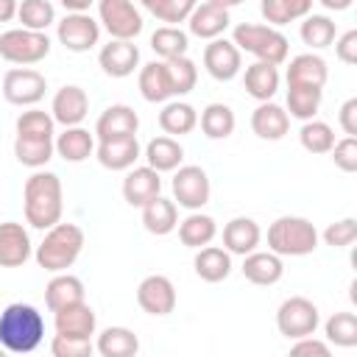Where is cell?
Segmentation results:
<instances>
[{
	"label": "cell",
	"mask_w": 357,
	"mask_h": 357,
	"mask_svg": "<svg viewBox=\"0 0 357 357\" xmlns=\"http://www.w3.org/2000/svg\"><path fill=\"white\" fill-rule=\"evenodd\" d=\"M31 257L28 229L17 220L0 223V268H20Z\"/></svg>",
	"instance_id": "d6986e66"
},
{
	"label": "cell",
	"mask_w": 357,
	"mask_h": 357,
	"mask_svg": "<svg viewBox=\"0 0 357 357\" xmlns=\"http://www.w3.org/2000/svg\"><path fill=\"white\" fill-rule=\"evenodd\" d=\"M318 248V229L298 215L276 218L268 226V251L279 257H307Z\"/></svg>",
	"instance_id": "277c9868"
},
{
	"label": "cell",
	"mask_w": 357,
	"mask_h": 357,
	"mask_svg": "<svg viewBox=\"0 0 357 357\" xmlns=\"http://www.w3.org/2000/svg\"><path fill=\"white\" fill-rule=\"evenodd\" d=\"M198 6V0H165V6L159 8L156 20L167 22V25H178L187 22V17L192 14V8Z\"/></svg>",
	"instance_id": "f907efd6"
},
{
	"label": "cell",
	"mask_w": 357,
	"mask_h": 357,
	"mask_svg": "<svg viewBox=\"0 0 357 357\" xmlns=\"http://www.w3.org/2000/svg\"><path fill=\"white\" fill-rule=\"evenodd\" d=\"M354 240H357V220L354 218L335 220L324 229V243L332 248H349Z\"/></svg>",
	"instance_id": "7dc6e473"
},
{
	"label": "cell",
	"mask_w": 357,
	"mask_h": 357,
	"mask_svg": "<svg viewBox=\"0 0 357 357\" xmlns=\"http://www.w3.org/2000/svg\"><path fill=\"white\" fill-rule=\"evenodd\" d=\"M178 240L187 245V248H204V245H209L212 240H215V234H218V223H215V218H209V215H204V212H190L184 220H178Z\"/></svg>",
	"instance_id": "d6a6232c"
},
{
	"label": "cell",
	"mask_w": 357,
	"mask_h": 357,
	"mask_svg": "<svg viewBox=\"0 0 357 357\" xmlns=\"http://www.w3.org/2000/svg\"><path fill=\"white\" fill-rule=\"evenodd\" d=\"M298 139H301V148L310 151V153H329L332 145H335V131L329 123L324 120H304L301 131H298Z\"/></svg>",
	"instance_id": "7bdbcfd3"
},
{
	"label": "cell",
	"mask_w": 357,
	"mask_h": 357,
	"mask_svg": "<svg viewBox=\"0 0 357 357\" xmlns=\"http://www.w3.org/2000/svg\"><path fill=\"white\" fill-rule=\"evenodd\" d=\"M47 92V81L39 70L14 67L3 75V98L11 106H36Z\"/></svg>",
	"instance_id": "30bf717a"
},
{
	"label": "cell",
	"mask_w": 357,
	"mask_h": 357,
	"mask_svg": "<svg viewBox=\"0 0 357 357\" xmlns=\"http://www.w3.org/2000/svg\"><path fill=\"white\" fill-rule=\"evenodd\" d=\"M98 22L112 39H134L145 25L134 0H98Z\"/></svg>",
	"instance_id": "ba28073f"
},
{
	"label": "cell",
	"mask_w": 357,
	"mask_h": 357,
	"mask_svg": "<svg viewBox=\"0 0 357 357\" xmlns=\"http://www.w3.org/2000/svg\"><path fill=\"white\" fill-rule=\"evenodd\" d=\"M324 335L332 346H340V349L357 346V315L354 312H335L324 324Z\"/></svg>",
	"instance_id": "ee69618b"
},
{
	"label": "cell",
	"mask_w": 357,
	"mask_h": 357,
	"mask_svg": "<svg viewBox=\"0 0 357 357\" xmlns=\"http://www.w3.org/2000/svg\"><path fill=\"white\" fill-rule=\"evenodd\" d=\"M45 337V318L36 307L14 301L0 312V346L11 354H31Z\"/></svg>",
	"instance_id": "7a4b0ae2"
},
{
	"label": "cell",
	"mask_w": 357,
	"mask_h": 357,
	"mask_svg": "<svg viewBox=\"0 0 357 357\" xmlns=\"http://www.w3.org/2000/svg\"><path fill=\"white\" fill-rule=\"evenodd\" d=\"M298 33H301L304 45H310L312 50H324V47H329L335 42L337 28H335V20H329L326 14H307L301 28H298Z\"/></svg>",
	"instance_id": "f35d334b"
},
{
	"label": "cell",
	"mask_w": 357,
	"mask_h": 357,
	"mask_svg": "<svg viewBox=\"0 0 357 357\" xmlns=\"http://www.w3.org/2000/svg\"><path fill=\"white\" fill-rule=\"evenodd\" d=\"M53 153H56V145H53L50 137H22V134H17V139H14V156L25 167L39 170L53 159Z\"/></svg>",
	"instance_id": "e575fe53"
},
{
	"label": "cell",
	"mask_w": 357,
	"mask_h": 357,
	"mask_svg": "<svg viewBox=\"0 0 357 357\" xmlns=\"http://www.w3.org/2000/svg\"><path fill=\"white\" fill-rule=\"evenodd\" d=\"M95 351L100 357H134L139 351V337L126 326H106L98 335Z\"/></svg>",
	"instance_id": "836d02e7"
},
{
	"label": "cell",
	"mask_w": 357,
	"mask_h": 357,
	"mask_svg": "<svg viewBox=\"0 0 357 357\" xmlns=\"http://www.w3.org/2000/svg\"><path fill=\"white\" fill-rule=\"evenodd\" d=\"M17 134L22 137H50L56 134V120L53 114L42 112V109H28L17 117Z\"/></svg>",
	"instance_id": "bcb514c9"
},
{
	"label": "cell",
	"mask_w": 357,
	"mask_h": 357,
	"mask_svg": "<svg viewBox=\"0 0 357 357\" xmlns=\"http://www.w3.org/2000/svg\"><path fill=\"white\" fill-rule=\"evenodd\" d=\"M84 248V231L75 223H56L45 231V240L36 245V265L50 271V273H61L67 271L78 254Z\"/></svg>",
	"instance_id": "3957f363"
},
{
	"label": "cell",
	"mask_w": 357,
	"mask_h": 357,
	"mask_svg": "<svg viewBox=\"0 0 357 357\" xmlns=\"http://www.w3.org/2000/svg\"><path fill=\"white\" fill-rule=\"evenodd\" d=\"M92 3H95V0H61V6H64L67 11H86Z\"/></svg>",
	"instance_id": "9f6ffc18"
},
{
	"label": "cell",
	"mask_w": 357,
	"mask_h": 357,
	"mask_svg": "<svg viewBox=\"0 0 357 357\" xmlns=\"http://www.w3.org/2000/svg\"><path fill=\"white\" fill-rule=\"evenodd\" d=\"M50 114H53V120L61 123L64 128H67V126H81L84 117L89 114V95H86L78 84H67V86H61V89L53 95Z\"/></svg>",
	"instance_id": "9a60e30c"
},
{
	"label": "cell",
	"mask_w": 357,
	"mask_h": 357,
	"mask_svg": "<svg viewBox=\"0 0 357 357\" xmlns=\"http://www.w3.org/2000/svg\"><path fill=\"white\" fill-rule=\"evenodd\" d=\"M17 0H0V22H11L17 17Z\"/></svg>",
	"instance_id": "11a10c76"
},
{
	"label": "cell",
	"mask_w": 357,
	"mask_h": 357,
	"mask_svg": "<svg viewBox=\"0 0 357 357\" xmlns=\"http://www.w3.org/2000/svg\"><path fill=\"white\" fill-rule=\"evenodd\" d=\"M229 8L212 6V3H201L192 8V14L187 17V28L192 36L198 39H218L226 28H229Z\"/></svg>",
	"instance_id": "d4e9b609"
},
{
	"label": "cell",
	"mask_w": 357,
	"mask_h": 357,
	"mask_svg": "<svg viewBox=\"0 0 357 357\" xmlns=\"http://www.w3.org/2000/svg\"><path fill=\"white\" fill-rule=\"evenodd\" d=\"M251 131L259 139H268V142L282 139L290 131V114H287V109H282L273 100H262L251 112Z\"/></svg>",
	"instance_id": "44dd1931"
},
{
	"label": "cell",
	"mask_w": 357,
	"mask_h": 357,
	"mask_svg": "<svg viewBox=\"0 0 357 357\" xmlns=\"http://www.w3.org/2000/svg\"><path fill=\"white\" fill-rule=\"evenodd\" d=\"M284 78H287V86H318V89H324V84L329 78V67L315 53H298V56L290 59Z\"/></svg>",
	"instance_id": "7402d4cb"
},
{
	"label": "cell",
	"mask_w": 357,
	"mask_h": 357,
	"mask_svg": "<svg viewBox=\"0 0 357 357\" xmlns=\"http://www.w3.org/2000/svg\"><path fill=\"white\" fill-rule=\"evenodd\" d=\"M137 3H142V6H145L151 14H153V17H156V14H159V8L165 6V0H137Z\"/></svg>",
	"instance_id": "680465c9"
},
{
	"label": "cell",
	"mask_w": 357,
	"mask_h": 357,
	"mask_svg": "<svg viewBox=\"0 0 357 357\" xmlns=\"http://www.w3.org/2000/svg\"><path fill=\"white\" fill-rule=\"evenodd\" d=\"M3 351H6V349H3V346H0V354H3Z\"/></svg>",
	"instance_id": "94428289"
},
{
	"label": "cell",
	"mask_w": 357,
	"mask_h": 357,
	"mask_svg": "<svg viewBox=\"0 0 357 357\" xmlns=\"http://www.w3.org/2000/svg\"><path fill=\"white\" fill-rule=\"evenodd\" d=\"M201 131H204V137H209V139H226V137H231V131H234V112H231V106H226V103H209L204 112H201Z\"/></svg>",
	"instance_id": "60d3db41"
},
{
	"label": "cell",
	"mask_w": 357,
	"mask_h": 357,
	"mask_svg": "<svg viewBox=\"0 0 357 357\" xmlns=\"http://www.w3.org/2000/svg\"><path fill=\"white\" fill-rule=\"evenodd\" d=\"M231 42L237 45V50L251 53L257 61H268V64H284L287 53H290V42L287 36L273 28V25H257V22H240L231 33Z\"/></svg>",
	"instance_id": "5b68a950"
},
{
	"label": "cell",
	"mask_w": 357,
	"mask_h": 357,
	"mask_svg": "<svg viewBox=\"0 0 357 357\" xmlns=\"http://www.w3.org/2000/svg\"><path fill=\"white\" fill-rule=\"evenodd\" d=\"M243 276L251 282V284H259V287H268V284H276L282 276H284V265H282V257L273 254V251H251L243 257Z\"/></svg>",
	"instance_id": "cb8c5ba5"
},
{
	"label": "cell",
	"mask_w": 357,
	"mask_h": 357,
	"mask_svg": "<svg viewBox=\"0 0 357 357\" xmlns=\"http://www.w3.org/2000/svg\"><path fill=\"white\" fill-rule=\"evenodd\" d=\"M332 162L335 167H340L343 173H354L357 170V137H343L332 145Z\"/></svg>",
	"instance_id": "681fc988"
},
{
	"label": "cell",
	"mask_w": 357,
	"mask_h": 357,
	"mask_svg": "<svg viewBox=\"0 0 357 357\" xmlns=\"http://www.w3.org/2000/svg\"><path fill=\"white\" fill-rule=\"evenodd\" d=\"M17 20L22 22V28L45 31L47 25L56 22V8L50 0H22L17 6Z\"/></svg>",
	"instance_id": "f6af8a7d"
},
{
	"label": "cell",
	"mask_w": 357,
	"mask_h": 357,
	"mask_svg": "<svg viewBox=\"0 0 357 357\" xmlns=\"http://www.w3.org/2000/svg\"><path fill=\"white\" fill-rule=\"evenodd\" d=\"M324 8H329V11H346L354 0H318Z\"/></svg>",
	"instance_id": "6f0895ef"
},
{
	"label": "cell",
	"mask_w": 357,
	"mask_h": 357,
	"mask_svg": "<svg viewBox=\"0 0 357 357\" xmlns=\"http://www.w3.org/2000/svg\"><path fill=\"white\" fill-rule=\"evenodd\" d=\"M262 240V231H259V223L254 218H231L226 226H223V248L229 254H237V257H245L251 254Z\"/></svg>",
	"instance_id": "603a6c76"
},
{
	"label": "cell",
	"mask_w": 357,
	"mask_h": 357,
	"mask_svg": "<svg viewBox=\"0 0 357 357\" xmlns=\"http://www.w3.org/2000/svg\"><path fill=\"white\" fill-rule=\"evenodd\" d=\"M162 192V178L153 167L142 165V167H128L126 178H123V198L128 206H145L151 198H156Z\"/></svg>",
	"instance_id": "e0dca14e"
},
{
	"label": "cell",
	"mask_w": 357,
	"mask_h": 357,
	"mask_svg": "<svg viewBox=\"0 0 357 357\" xmlns=\"http://www.w3.org/2000/svg\"><path fill=\"white\" fill-rule=\"evenodd\" d=\"M22 209H25L28 226L42 229V231L56 226L61 220V212H64L61 178L50 170L31 173L25 178V187H22Z\"/></svg>",
	"instance_id": "6da1fadb"
},
{
	"label": "cell",
	"mask_w": 357,
	"mask_h": 357,
	"mask_svg": "<svg viewBox=\"0 0 357 357\" xmlns=\"http://www.w3.org/2000/svg\"><path fill=\"white\" fill-rule=\"evenodd\" d=\"M53 145H56V153H59L64 162L78 165V162H84V159H89V156L95 153V134H89V131L81 128V126H67V128L53 139Z\"/></svg>",
	"instance_id": "484cf974"
},
{
	"label": "cell",
	"mask_w": 357,
	"mask_h": 357,
	"mask_svg": "<svg viewBox=\"0 0 357 357\" xmlns=\"http://www.w3.org/2000/svg\"><path fill=\"white\" fill-rule=\"evenodd\" d=\"M165 73H167V81H170V92L176 98L181 95H190L198 84V67L190 56H176V59H167L165 61Z\"/></svg>",
	"instance_id": "ab89813d"
},
{
	"label": "cell",
	"mask_w": 357,
	"mask_h": 357,
	"mask_svg": "<svg viewBox=\"0 0 357 357\" xmlns=\"http://www.w3.org/2000/svg\"><path fill=\"white\" fill-rule=\"evenodd\" d=\"M142 226H145V231H151L156 237L170 234L178 226V206H176V201L162 198V192L156 198H151L142 206Z\"/></svg>",
	"instance_id": "83f0119b"
},
{
	"label": "cell",
	"mask_w": 357,
	"mask_h": 357,
	"mask_svg": "<svg viewBox=\"0 0 357 357\" xmlns=\"http://www.w3.org/2000/svg\"><path fill=\"white\" fill-rule=\"evenodd\" d=\"M243 86L259 103L262 100H273V95L279 89V70H276V64H268V61L248 64L245 73H243Z\"/></svg>",
	"instance_id": "4316f807"
},
{
	"label": "cell",
	"mask_w": 357,
	"mask_h": 357,
	"mask_svg": "<svg viewBox=\"0 0 357 357\" xmlns=\"http://www.w3.org/2000/svg\"><path fill=\"white\" fill-rule=\"evenodd\" d=\"M335 56L343 64H357V31H346L335 39Z\"/></svg>",
	"instance_id": "816d5d0a"
},
{
	"label": "cell",
	"mask_w": 357,
	"mask_h": 357,
	"mask_svg": "<svg viewBox=\"0 0 357 357\" xmlns=\"http://www.w3.org/2000/svg\"><path fill=\"white\" fill-rule=\"evenodd\" d=\"M98 64L109 78H128L139 67V47L134 39H109L98 53Z\"/></svg>",
	"instance_id": "5bb4252c"
},
{
	"label": "cell",
	"mask_w": 357,
	"mask_h": 357,
	"mask_svg": "<svg viewBox=\"0 0 357 357\" xmlns=\"http://www.w3.org/2000/svg\"><path fill=\"white\" fill-rule=\"evenodd\" d=\"M170 190H173V201L178 206L195 212V209H201L209 201L212 184H209V176H206L204 167H198V165H178L176 173H173Z\"/></svg>",
	"instance_id": "9c48e42d"
},
{
	"label": "cell",
	"mask_w": 357,
	"mask_h": 357,
	"mask_svg": "<svg viewBox=\"0 0 357 357\" xmlns=\"http://www.w3.org/2000/svg\"><path fill=\"white\" fill-rule=\"evenodd\" d=\"M337 120H340V128L346 131V137H357V98H349L340 106Z\"/></svg>",
	"instance_id": "db71d44e"
},
{
	"label": "cell",
	"mask_w": 357,
	"mask_h": 357,
	"mask_svg": "<svg viewBox=\"0 0 357 357\" xmlns=\"http://www.w3.org/2000/svg\"><path fill=\"white\" fill-rule=\"evenodd\" d=\"M137 304L148 315H156V318L170 315L176 310V287H173V282L167 276H162V273L145 276L139 282V287H137Z\"/></svg>",
	"instance_id": "4fadbf2b"
},
{
	"label": "cell",
	"mask_w": 357,
	"mask_h": 357,
	"mask_svg": "<svg viewBox=\"0 0 357 357\" xmlns=\"http://www.w3.org/2000/svg\"><path fill=\"white\" fill-rule=\"evenodd\" d=\"M139 128V117L131 106L126 103H112L103 109V114L95 123V137L98 139H120V137H134Z\"/></svg>",
	"instance_id": "2e32d148"
},
{
	"label": "cell",
	"mask_w": 357,
	"mask_h": 357,
	"mask_svg": "<svg viewBox=\"0 0 357 357\" xmlns=\"http://www.w3.org/2000/svg\"><path fill=\"white\" fill-rule=\"evenodd\" d=\"M259 11H262V17H265L268 25L279 28V25L304 20L312 11V0H262L259 3Z\"/></svg>",
	"instance_id": "8d00e7d4"
},
{
	"label": "cell",
	"mask_w": 357,
	"mask_h": 357,
	"mask_svg": "<svg viewBox=\"0 0 357 357\" xmlns=\"http://www.w3.org/2000/svg\"><path fill=\"white\" fill-rule=\"evenodd\" d=\"M204 70L215 81H231L243 70V50H237L231 39H209L204 47Z\"/></svg>",
	"instance_id": "7c38bea8"
},
{
	"label": "cell",
	"mask_w": 357,
	"mask_h": 357,
	"mask_svg": "<svg viewBox=\"0 0 357 357\" xmlns=\"http://www.w3.org/2000/svg\"><path fill=\"white\" fill-rule=\"evenodd\" d=\"M78 301H84V282L78 276L61 271V273H56L47 282V287H45V304H47L50 312H56L61 307H70V304H78Z\"/></svg>",
	"instance_id": "f546056e"
},
{
	"label": "cell",
	"mask_w": 357,
	"mask_h": 357,
	"mask_svg": "<svg viewBox=\"0 0 357 357\" xmlns=\"http://www.w3.org/2000/svg\"><path fill=\"white\" fill-rule=\"evenodd\" d=\"M318 324H321L318 307L304 296H290L276 310V329L287 340H298V337L315 335Z\"/></svg>",
	"instance_id": "52a82bcc"
},
{
	"label": "cell",
	"mask_w": 357,
	"mask_h": 357,
	"mask_svg": "<svg viewBox=\"0 0 357 357\" xmlns=\"http://www.w3.org/2000/svg\"><path fill=\"white\" fill-rule=\"evenodd\" d=\"M145 162L148 167H153L156 173H170L181 165L184 159V148L176 137H153L148 145H145Z\"/></svg>",
	"instance_id": "4dcf8cb0"
},
{
	"label": "cell",
	"mask_w": 357,
	"mask_h": 357,
	"mask_svg": "<svg viewBox=\"0 0 357 357\" xmlns=\"http://www.w3.org/2000/svg\"><path fill=\"white\" fill-rule=\"evenodd\" d=\"M192 268H195L198 279L218 284V282L229 279V273H231V254L226 248H218V245H204V248H198Z\"/></svg>",
	"instance_id": "f1b7e54d"
},
{
	"label": "cell",
	"mask_w": 357,
	"mask_h": 357,
	"mask_svg": "<svg viewBox=\"0 0 357 357\" xmlns=\"http://www.w3.org/2000/svg\"><path fill=\"white\" fill-rule=\"evenodd\" d=\"M56 36L70 53H86L100 39V22L86 11H67V17L56 28Z\"/></svg>",
	"instance_id": "8fae6325"
},
{
	"label": "cell",
	"mask_w": 357,
	"mask_h": 357,
	"mask_svg": "<svg viewBox=\"0 0 357 357\" xmlns=\"http://www.w3.org/2000/svg\"><path fill=\"white\" fill-rule=\"evenodd\" d=\"M53 324H56V335L92 340L95 326H98V318H95V310L86 301H78V304H70V307L56 310Z\"/></svg>",
	"instance_id": "ac0fdd59"
},
{
	"label": "cell",
	"mask_w": 357,
	"mask_h": 357,
	"mask_svg": "<svg viewBox=\"0 0 357 357\" xmlns=\"http://www.w3.org/2000/svg\"><path fill=\"white\" fill-rule=\"evenodd\" d=\"M204 3H212V6H220V8H234V6H240L243 0H204Z\"/></svg>",
	"instance_id": "91938a15"
},
{
	"label": "cell",
	"mask_w": 357,
	"mask_h": 357,
	"mask_svg": "<svg viewBox=\"0 0 357 357\" xmlns=\"http://www.w3.org/2000/svg\"><path fill=\"white\" fill-rule=\"evenodd\" d=\"M50 351H53V357H89L95 351V346H92V340H84V337L56 335L50 340Z\"/></svg>",
	"instance_id": "c3c4849f"
},
{
	"label": "cell",
	"mask_w": 357,
	"mask_h": 357,
	"mask_svg": "<svg viewBox=\"0 0 357 357\" xmlns=\"http://www.w3.org/2000/svg\"><path fill=\"white\" fill-rule=\"evenodd\" d=\"M290 354H296V357H301V354H318V357H329V343L315 340L312 335H307V337H298V340L290 346Z\"/></svg>",
	"instance_id": "f5cc1de1"
},
{
	"label": "cell",
	"mask_w": 357,
	"mask_h": 357,
	"mask_svg": "<svg viewBox=\"0 0 357 357\" xmlns=\"http://www.w3.org/2000/svg\"><path fill=\"white\" fill-rule=\"evenodd\" d=\"M50 53V39L45 31H31V28H8L0 33V59L28 67L39 64Z\"/></svg>",
	"instance_id": "8992f818"
},
{
	"label": "cell",
	"mask_w": 357,
	"mask_h": 357,
	"mask_svg": "<svg viewBox=\"0 0 357 357\" xmlns=\"http://www.w3.org/2000/svg\"><path fill=\"white\" fill-rule=\"evenodd\" d=\"M198 126V112L184 100H165L159 112V128L167 137H184Z\"/></svg>",
	"instance_id": "1f68e13d"
},
{
	"label": "cell",
	"mask_w": 357,
	"mask_h": 357,
	"mask_svg": "<svg viewBox=\"0 0 357 357\" xmlns=\"http://www.w3.org/2000/svg\"><path fill=\"white\" fill-rule=\"evenodd\" d=\"M137 86H139V95L148 100V103H165L173 98L170 92V81H167V73H165V61H151L139 70V78H137Z\"/></svg>",
	"instance_id": "d590c367"
},
{
	"label": "cell",
	"mask_w": 357,
	"mask_h": 357,
	"mask_svg": "<svg viewBox=\"0 0 357 357\" xmlns=\"http://www.w3.org/2000/svg\"><path fill=\"white\" fill-rule=\"evenodd\" d=\"M187 47H190V36L178 25H162L151 33V50L162 61L176 59V56H187Z\"/></svg>",
	"instance_id": "74e56055"
},
{
	"label": "cell",
	"mask_w": 357,
	"mask_h": 357,
	"mask_svg": "<svg viewBox=\"0 0 357 357\" xmlns=\"http://www.w3.org/2000/svg\"><path fill=\"white\" fill-rule=\"evenodd\" d=\"M95 156L106 170H128L142 156V148L137 142V134L120 137V139H98Z\"/></svg>",
	"instance_id": "ffe728a7"
},
{
	"label": "cell",
	"mask_w": 357,
	"mask_h": 357,
	"mask_svg": "<svg viewBox=\"0 0 357 357\" xmlns=\"http://www.w3.org/2000/svg\"><path fill=\"white\" fill-rule=\"evenodd\" d=\"M324 89L318 86H287V114L296 120H312L321 109Z\"/></svg>",
	"instance_id": "b9f144b4"
}]
</instances>
